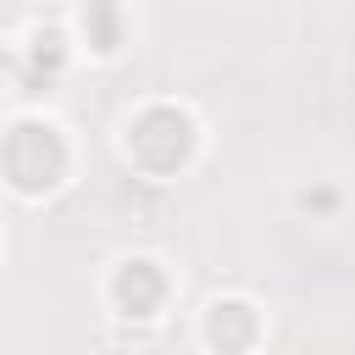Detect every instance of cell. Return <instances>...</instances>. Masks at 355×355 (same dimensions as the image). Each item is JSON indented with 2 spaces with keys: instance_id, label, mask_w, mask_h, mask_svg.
I'll use <instances>...</instances> for the list:
<instances>
[{
  "instance_id": "obj_7",
  "label": "cell",
  "mask_w": 355,
  "mask_h": 355,
  "mask_svg": "<svg viewBox=\"0 0 355 355\" xmlns=\"http://www.w3.org/2000/svg\"><path fill=\"white\" fill-rule=\"evenodd\" d=\"M300 205H305V211H316V216H327V211L338 205V189H327V183H316V189H305V194H300Z\"/></svg>"
},
{
  "instance_id": "obj_3",
  "label": "cell",
  "mask_w": 355,
  "mask_h": 355,
  "mask_svg": "<svg viewBox=\"0 0 355 355\" xmlns=\"http://www.w3.org/2000/svg\"><path fill=\"white\" fill-rule=\"evenodd\" d=\"M111 300L122 316H155L161 300H166V277L155 261H122L116 277H111Z\"/></svg>"
},
{
  "instance_id": "obj_1",
  "label": "cell",
  "mask_w": 355,
  "mask_h": 355,
  "mask_svg": "<svg viewBox=\"0 0 355 355\" xmlns=\"http://www.w3.org/2000/svg\"><path fill=\"white\" fill-rule=\"evenodd\" d=\"M0 172L11 189L22 194H44L67 178V139L50 128V122H17L0 133Z\"/></svg>"
},
{
  "instance_id": "obj_4",
  "label": "cell",
  "mask_w": 355,
  "mask_h": 355,
  "mask_svg": "<svg viewBox=\"0 0 355 355\" xmlns=\"http://www.w3.org/2000/svg\"><path fill=\"white\" fill-rule=\"evenodd\" d=\"M255 333H261V316H255V305H244V300H216L211 316H205V338H211V349H222V355H244V349L255 344Z\"/></svg>"
},
{
  "instance_id": "obj_2",
  "label": "cell",
  "mask_w": 355,
  "mask_h": 355,
  "mask_svg": "<svg viewBox=\"0 0 355 355\" xmlns=\"http://www.w3.org/2000/svg\"><path fill=\"white\" fill-rule=\"evenodd\" d=\"M128 155L144 172H155V178L189 166V155H194V116L178 111V105H144L128 122Z\"/></svg>"
},
{
  "instance_id": "obj_6",
  "label": "cell",
  "mask_w": 355,
  "mask_h": 355,
  "mask_svg": "<svg viewBox=\"0 0 355 355\" xmlns=\"http://www.w3.org/2000/svg\"><path fill=\"white\" fill-rule=\"evenodd\" d=\"M28 61H33L28 83H33V89H39V83H50V78L67 67V33H61V28H39V33H33V50H28Z\"/></svg>"
},
{
  "instance_id": "obj_5",
  "label": "cell",
  "mask_w": 355,
  "mask_h": 355,
  "mask_svg": "<svg viewBox=\"0 0 355 355\" xmlns=\"http://www.w3.org/2000/svg\"><path fill=\"white\" fill-rule=\"evenodd\" d=\"M83 33H89V44L100 55H111L122 44V11H116V0H89L83 6Z\"/></svg>"
}]
</instances>
